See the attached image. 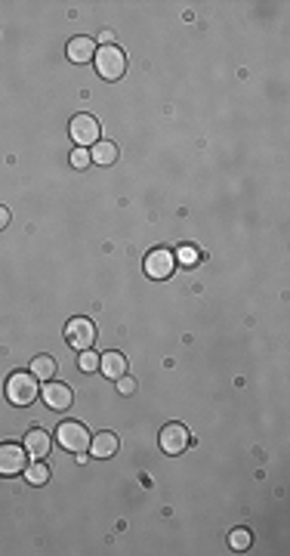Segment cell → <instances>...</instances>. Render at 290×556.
Segmentation results:
<instances>
[{
	"label": "cell",
	"instance_id": "8992f818",
	"mask_svg": "<svg viewBox=\"0 0 290 556\" xmlns=\"http://www.w3.org/2000/svg\"><path fill=\"white\" fill-rule=\"evenodd\" d=\"M173 269H176V254L173 250H167V247H155L152 254L145 257V275L148 278H170L173 275Z\"/></svg>",
	"mask_w": 290,
	"mask_h": 556
},
{
	"label": "cell",
	"instance_id": "2e32d148",
	"mask_svg": "<svg viewBox=\"0 0 290 556\" xmlns=\"http://www.w3.org/2000/svg\"><path fill=\"white\" fill-rule=\"evenodd\" d=\"M25 479L31 482V485H46V482H50V467H46L43 460H37L31 467H25Z\"/></svg>",
	"mask_w": 290,
	"mask_h": 556
},
{
	"label": "cell",
	"instance_id": "e0dca14e",
	"mask_svg": "<svg viewBox=\"0 0 290 556\" xmlns=\"http://www.w3.org/2000/svg\"><path fill=\"white\" fill-rule=\"evenodd\" d=\"M250 541H254V537H250V532H247V528H235V532L229 535V544H232V550H247V547H250Z\"/></svg>",
	"mask_w": 290,
	"mask_h": 556
},
{
	"label": "cell",
	"instance_id": "ac0fdd59",
	"mask_svg": "<svg viewBox=\"0 0 290 556\" xmlns=\"http://www.w3.org/2000/svg\"><path fill=\"white\" fill-rule=\"evenodd\" d=\"M93 164V158H90V152H87V148H74V152H71V167H74V170H83V167H90Z\"/></svg>",
	"mask_w": 290,
	"mask_h": 556
},
{
	"label": "cell",
	"instance_id": "3957f363",
	"mask_svg": "<svg viewBox=\"0 0 290 556\" xmlns=\"http://www.w3.org/2000/svg\"><path fill=\"white\" fill-rule=\"evenodd\" d=\"M71 139L78 143L81 148H87V145H96L99 143V133H102V127H99V118H93V115H74L71 118Z\"/></svg>",
	"mask_w": 290,
	"mask_h": 556
},
{
	"label": "cell",
	"instance_id": "44dd1931",
	"mask_svg": "<svg viewBox=\"0 0 290 556\" xmlns=\"http://www.w3.org/2000/svg\"><path fill=\"white\" fill-rule=\"evenodd\" d=\"M118 389H120V393H127V396H130V393H136V380H133V377H127V374H124V377H118Z\"/></svg>",
	"mask_w": 290,
	"mask_h": 556
},
{
	"label": "cell",
	"instance_id": "d6986e66",
	"mask_svg": "<svg viewBox=\"0 0 290 556\" xmlns=\"http://www.w3.org/2000/svg\"><path fill=\"white\" fill-rule=\"evenodd\" d=\"M78 365H81V371H96L99 368V356H96V352H90V349H83L81 359H78Z\"/></svg>",
	"mask_w": 290,
	"mask_h": 556
},
{
	"label": "cell",
	"instance_id": "30bf717a",
	"mask_svg": "<svg viewBox=\"0 0 290 556\" xmlns=\"http://www.w3.org/2000/svg\"><path fill=\"white\" fill-rule=\"evenodd\" d=\"M25 451H28V458L43 460L46 454L53 451V439H50V433H43V430H31V433L25 436Z\"/></svg>",
	"mask_w": 290,
	"mask_h": 556
},
{
	"label": "cell",
	"instance_id": "7c38bea8",
	"mask_svg": "<svg viewBox=\"0 0 290 556\" xmlns=\"http://www.w3.org/2000/svg\"><path fill=\"white\" fill-rule=\"evenodd\" d=\"M68 59L71 62H90L93 56H96V41H93V37H74V41H68Z\"/></svg>",
	"mask_w": 290,
	"mask_h": 556
},
{
	"label": "cell",
	"instance_id": "6da1fadb",
	"mask_svg": "<svg viewBox=\"0 0 290 556\" xmlns=\"http://www.w3.org/2000/svg\"><path fill=\"white\" fill-rule=\"evenodd\" d=\"M93 62H96L99 78H105V81H118V78H124V71H127V56H124V50H118L115 43L99 46Z\"/></svg>",
	"mask_w": 290,
	"mask_h": 556
},
{
	"label": "cell",
	"instance_id": "9a60e30c",
	"mask_svg": "<svg viewBox=\"0 0 290 556\" xmlns=\"http://www.w3.org/2000/svg\"><path fill=\"white\" fill-rule=\"evenodd\" d=\"M31 374H34L37 380H50V377L56 374V359H50V356H37V359L31 361Z\"/></svg>",
	"mask_w": 290,
	"mask_h": 556
},
{
	"label": "cell",
	"instance_id": "4fadbf2b",
	"mask_svg": "<svg viewBox=\"0 0 290 556\" xmlns=\"http://www.w3.org/2000/svg\"><path fill=\"white\" fill-rule=\"evenodd\" d=\"M118 451V436L115 433H96L90 439V454L93 458H111Z\"/></svg>",
	"mask_w": 290,
	"mask_h": 556
},
{
	"label": "cell",
	"instance_id": "7a4b0ae2",
	"mask_svg": "<svg viewBox=\"0 0 290 556\" xmlns=\"http://www.w3.org/2000/svg\"><path fill=\"white\" fill-rule=\"evenodd\" d=\"M37 393H41V386H37V377L34 374H25V371H16V374H9L6 380V398L13 405H31Z\"/></svg>",
	"mask_w": 290,
	"mask_h": 556
},
{
	"label": "cell",
	"instance_id": "7402d4cb",
	"mask_svg": "<svg viewBox=\"0 0 290 556\" xmlns=\"http://www.w3.org/2000/svg\"><path fill=\"white\" fill-rule=\"evenodd\" d=\"M6 226H9V210L0 207V229H6Z\"/></svg>",
	"mask_w": 290,
	"mask_h": 556
},
{
	"label": "cell",
	"instance_id": "ffe728a7",
	"mask_svg": "<svg viewBox=\"0 0 290 556\" xmlns=\"http://www.w3.org/2000/svg\"><path fill=\"white\" fill-rule=\"evenodd\" d=\"M195 259H198V250H195V247H189V244H185V247H180V250H176V263H185V266H192Z\"/></svg>",
	"mask_w": 290,
	"mask_h": 556
},
{
	"label": "cell",
	"instance_id": "277c9868",
	"mask_svg": "<svg viewBox=\"0 0 290 556\" xmlns=\"http://www.w3.org/2000/svg\"><path fill=\"white\" fill-rule=\"evenodd\" d=\"M28 467V451L25 445L4 442L0 445V476H19Z\"/></svg>",
	"mask_w": 290,
	"mask_h": 556
},
{
	"label": "cell",
	"instance_id": "9c48e42d",
	"mask_svg": "<svg viewBox=\"0 0 290 556\" xmlns=\"http://www.w3.org/2000/svg\"><path fill=\"white\" fill-rule=\"evenodd\" d=\"M43 393V402L56 408V411H65L71 402H74V393H71V386L68 383H59V380H46V386L41 389Z\"/></svg>",
	"mask_w": 290,
	"mask_h": 556
},
{
	"label": "cell",
	"instance_id": "ba28073f",
	"mask_svg": "<svg viewBox=\"0 0 290 556\" xmlns=\"http://www.w3.org/2000/svg\"><path fill=\"white\" fill-rule=\"evenodd\" d=\"M189 445H192V436L182 423H167L161 430V448L167 454H182Z\"/></svg>",
	"mask_w": 290,
	"mask_h": 556
},
{
	"label": "cell",
	"instance_id": "5b68a950",
	"mask_svg": "<svg viewBox=\"0 0 290 556\" xmlns=\"http://www.w3.org/2000/svg\"><path fill=\"white\" fill-rule=\"evenodd\" d=\"M65 340H68V346L74 349H90L93 343H96V328H93L90 319H71L65 324Z\"/></svg>",
	"mask_w": 290,
	"mask_h": 556
},
{
	"label": "cell",
	"instance_id": "52a82bcc",
	"mask_svg": "<svg viewBox=\"0 0 290 556\" xmlns=\"http://www.w3.org/2000/svg\"><path fill=\"white\" fill-rule=\"evenodd\" d=\"M59 442L65 451H87L90 448V433L83 423H74V421H65L59 426Z\"/></svg>",
	"mask_w": 290,
	"mask_h": 556
},
{
	"label": "cell",
	"instance_id": "5bb4252c",
	"mask_svg": "<svg viewBox=\"0 0 290 556\" xmlns=\"http://www.w3.org/2000/svg\"><path fill=\"white\" fill-rule=\"evenodd\" d=\"M90 158H93V164L108 167V164L118 161V145L115 143H105V139H99V143L90 148Z\"/></svg>",
	"mask_w": 290,
	"mask_h": 556
},
{
	"label": "cell",
	"instance_id": "8fae6325",
	"mask_svg": "<svg viewBox=\"0 0 290 556\" xmlns=\"http://www.w3.org/2000/svg\"><path fill=\"white\" fill-rule=\"evenodd\" d=\"M99 368H102V374H105V377H111V380L124 377V374H127V359H124V352H118V349H111V352H102V359H99Z\"/></svg>",
	"mask_w": 290,
	"mask_h": 556
}]
</instances>
